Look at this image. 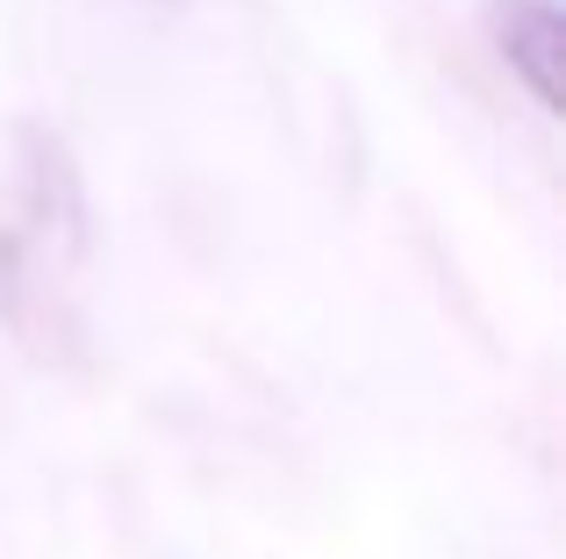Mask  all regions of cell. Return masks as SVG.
<instances>
[{"label":"cell","instance_id":"6da1fadb","mask_svg":"<svg viewBox=\"0 0 566 559\" xmlns=\"http://www.w3.org/2000/svg\"><path fill=\"white\" fill-rule=\"evenodd\" d=\"M488 36L545 115L566 108V14L559 0H488Z\"/></svg>","mask_w":566,"mask_h":559}]
</instances>
